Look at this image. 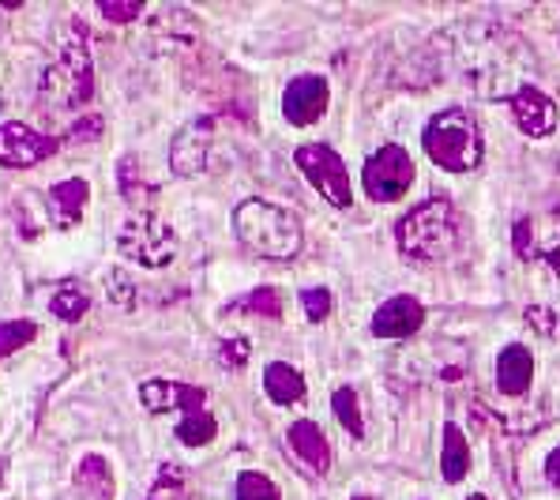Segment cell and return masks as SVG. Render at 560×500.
<instances>
[{
	"instance_id": "cell-13",
	"label": "cell",
	"mask_w": 560,
	"mask_h": 500,
	"mask_svg": "<svg viewBox=\"0 0 560 500\" xmlns=\"http://www.w3.org/2000/svg\"><path fill=\"white\" fill-rule=\"evenodd\" d=\"M140 403L151 414H196L207 410V392L196 384H180V381H143L140 384Z\"/></svg>"
},
{
	"instance_id": "cell-34",
	"label": "cell",
	"mask_w": 560,
	"mask_h": 500,
	"mask_svg": "<svg viewBox=\"0 0 560 500\" xmlns=\"http://www.w3.org/2000/svg\"><path fill=\"white\" fill-rule=\"evenodd\" d=\"M541 260H546V264H549V271H553L557 279H560V241H557L553 248H546V253H541Z\"/></svg>"
},
{
	"instance_id": "cell-24",
	"label": "cell",
	"mask_w": 560,
	"mask_h": 500,
	"mask_svg": "<svg viewBox=\"0 0 560 500\" xmlns=\"http://www.w3.org/2000/svg\"><path fill=\"white\" fill-rule=\"evenodd\" d=\"M331 410H335L339 426L347 429L350 437H365V421H361V403H358V392H354V387H350V384L335 387Z\"/></svg>"
},
{
	"instance_id": "cell-14",
	"label": "cell",
	"mask_w": 560,
	"mask_h": 500,
	"mask_svg": "<svg viewBox=\"0 0 560 500\" xmlns=\"http://www.w3.org/2000/svg\"><path fill=\"white\" fill-rule=\"evenodd\" d=\"M287 444H290V455H294L313 478H324V474L331 470V444H327L324 429L316 426L313 418L294 421V426L287 429Z\"/></svg>"
},
{
	"instance_id": "cell-2",
	"label": "cell",
	"mask_w": 560,
	"mask_h": 500,
	"mask_svg": "<svg viewBox=\"0 0 560 500\" xmlns=\"http://www.w3.org/2000/svg\"><path fill=\"white\" fill-rule=\"evenodd\" d=\"M234 234L248 253L264 260H294L305 241V226L294 211L267 200H245L234 211Z\"/></svg>"
},
{
	"instance_id": "cell-33",
	"label": "cell",
	"mask_w": 560,
	"mask_h": 500,
	"mask_svg": "<svg viewBox=\"0 0 560 500\" xmlns=\"http://www.w3.org/2000/svg\"><path fill=\"white\" fill-rule=\"evenodd\" d=\"M546 478L553 481V486H560V444L549 452V460H546Z\"/></svg>"
},
{
	"instance_id": "cell-35",
	"label": "cell",
	"mask_w": 560,
	"mask_h": 500,
	"mask_svg": "<svg viewBox=\"0 0 560 500\" xmlns=\"http://www.w3.org/2000/svg\"><path fill=\"white\" fill-rule=\"evenodd\" d=\"M467 500H489V497H481V493H474V497H467Z\"/></svg>"
},
{
	"instance_id": "cell-3",
	"label": "cell",
	"mask_w": 560,
	"mask_h": 500,
	"mask_svg": "<svg viewBox=\"0 0 560 500\" xmlns=\"http://www.w3.org/2000/svg\"><path fill=\"white\" fill-rule=\"evenodd\" d=\"M75 34L65 42L60 57L46 68L42 75V106L54 114H68L80 109L94 98V65L88 49V27L80 31V23L72 27Z\"/></svg>"
},
{
	"instance_id": "cell-32",
	"label": "cell",
	"mask_w": 560,
	"mask_h": 500,
	"mask_svg": "<svg viewBox=\"0 0 560 500\" xmlns=\"http://www.w3.org/2000/svg\"><path fill=\"white\" fill-rule=\"evenodd\" d=\"M106 290H109V298H114L117 301V305H132V301H136V290L132 287H128V282L125 279H120V275L114 271V275H109V279H106Z\"/></svg>"
},
{
	"instance_id": "cell-26",
	"label": "cell",
	"mask_w": 560,
	"mask_h": 500,
	"mask_svg": "<svg viewBox=\"0 0 560 500\" xmlns=\"http://www.w3.org/2000/svg\"><path fill=\"white\" fill-rule=\"evenodd\" d=\"M34 339H38V324L34 321H4L0 324V361L12 358L15 350H23Z\"/></svg>"
},
{
	"instance_id": "cell-10",
	"label": "cell",
	"mask_w": 560,
	"mask_h": 500,
	"mask_svg": "<svg viewBox=\"0 0 560 500\" xmlns=\"http://www.w3.org/2000/svg\"><path fill=\"white\" fill-rule=\"evenodd\" d=\"M508 109H512L520 132L530 136V140L557 132V102L541 88H534V83H523L520 91L508 94Z\"/></svg>"
},
{
	"instance_id": "cell-11",
	"label": "cell",
	"mask_w": 560,
	"mask_h": 500,
	"mask_svg": "<svg viewBox=\"0 0 560 500\" xmlns=\"http://www.w3.org/2000/svg\"><path fill=\"white\" fill-rule=\"evenodd\" d=\"M211 143H214V125L211 117H196L174 136V148H170V166L177 177H196L207 170L211 159Z\"/></svg>"
},
{
	"instance_id": "cell-31",
	"label": "cell",
	"mask_w": 560,
	"mask_h": 500,
	"mask_svg": "<svg viewBox=\"0 0 560 500\" xmlns=\"http://www.w3.org/2000/svg\"><path fill=\"white\" fill-rule=\"evenodd\" d=\"M98 12L109 23H132L143 15V0H128V4H120V0H98Z\"/></svg>"
},
{
	"instance_id": "cell-36",
	"label": "cell",
	"mask_w": 560,
	"mask_h": 500,
	"mask_svg": "<svg viewBox=\"0 0 560 500\" xmlns=\"http://www.w3.org/2000/svg\"><path fill=\"white\" fill-rule=\"evenodd\" d=\"M354 500H373V497H354Z\"/></svg>"
},
{
	"instance_id": "cell-9",
	"label": "cell",
	"mask_w": 560,
	"mask_h": 500,
	"mask_svg": "<svg viewBox=\"0 0 560 500\" xmlns=\"http://www.w3.org/2000/svg\"><path fill=\"white\" fill-rule=\"evenodd\" d=\"M327 102H331V88L324 75H298L282 91V117L294 128L316 125L327 114Z\"/></svg>"
},
{
	"instance_id": "cell-20",
	"label": "cell",
	"mask_w": 560,
	"mask_h": 500,
	"mask_svg": "<svg viewBox=\"0 0 560 500\" xmlns=\"http://www.w3.org/2000/svg\"><path fill=\"white\" fill-rule=\"evenodd\" d=\"M148 500H203V493H200V486H196L192 470L177 467V463H166V467H159V474H154Z\"/></svg>"
},
{
	"instance_id": "cell-5",
	"label": "cell",
	"mask_w": 560,
	"mask_h": 500,
	"mask_svg": "<svg viewBox=\"0 0 560 500\" xmlns=\"http://www.w3.org/2000/svg\"><path fill=\"white\" fill-rule=\"evenodd\" d=\"M117 248H120V256H128L132 264L162 271V267H170L177 256V234L154 211H132L117 234Z\"/></svg>"
},
{
	"instance_id": "cell-1",
	"label": "cell",
	"mask_w": 560,
	"mask_h": 500,
	"mask_svg": "<svg viewBox=\"0 0 560 500\" xmlns=\"http://www.w3.org/2000/svg\"><path fill=\"white\" fill-rule=\"evenodd\" d=\"M395 241L407 260L418 264H441L459 248V214L444 196H429L410 214H402L395 226Z\"/></svg>"
},
{
	"instance_id": "cell-23",
	"label": "cell",
	"mask_w": 560,
	"mask_h": 500,
	"mask_svg": "<svg viewBox=\"0 0 560 500\" xmlns=\"http://www.w3.org/2000/svg\"><path fill=\"white\" fill-rule=\"evenodd\" d=\"M88 309H91V298H88V290L83 287H60L54 290V298H49V313L57 316V321H65V324H75V321H83L88 316Z\"/></svg>"
},
{
	"instance_id": "cell-25",
	"label": "cell",
	"mask_w": 560,
	"mask_h": 500,
	"mask_svg": "<svg viewBox=\"0 0 560 500\" xmlns=\"http://www.w3.org/2000/svg\"><path fill=\"white\" fill-rule=\"evenodd\" d=\"M234 500H279V486L264 470H241L234 481Z\"/></svg>"
},
{
	"instance_id": "cell-29",
	"label": "cell",
	"mask_w": 560,
	"mask_h": 500,
	"mask_svg": "<svg viewBox=\"0 0 560 500\" xmlns=\"http://www.w3.org/2000/svg\"><path fill=\"white\" fill-rule=\"evenodd\" d=\"M248 353H253V347H248V339H241V335H234V339H222L219 350H214V358H219L222 369H245L248 365Z\"/></svg>"
},
{
	"instance_id": "cell-30",
	"label": "cell",
	"mask_w": 560,
	"mask_h": 500,
	"mask_svg": "<svg viewBox=\"0 0 560 500\" xmlns=\"http://www.w3.org/2000/svg\"><path fill=\"white\" fill-rule=\"evenodd\" d=\"M512 245H515V256H520L523 264L541 260V248H538V241H534V234H530V222H527V219L515 222V230H512Z\"/></svg>"
},
{
	"instance_id": "cell-18",
	"label": "cell",
	"mask_w": 560,
	"mask_h": 500,
	"mask_svg": "<svg viewBox=\"0 0 560 500\" xmlns=\"http://www.w3.org/2000/svg\"><path fill=\"white\" fill-rule=\"evenodd\" d=\"M264 392H267V399L279 403V407H294V403H305L308 387H305V376H301L294 365L271 361V365L264 369Z\"/></svg>"
},
{
	"instance_id": "cell-6",
	"label": "cell",
	"mask_w": 560,
	"mask_h": 500,
	"mask_svg": "<svg viewBox=\"0 0 560 500\" xmlns=\"http://www.w3.org/2000/svg\"><path fill=\"white\" fill-rule=\"evenodd\" d=\"M294 166L331 207L347 211L354 204V185H350L347 162L339 159V151L327 148V143H301L294 151Z\"/></svg>"
},
{
	"instance_id": "cell-8",
	"label": "cell",
	"mask_w": 560,
	"mask_h": 500,
	"mask_svg": "<svg viewBox=\"0 0 560 500\" xmlns=\"http://www.w3.org/2000/svg\"><path fill=\"white\" fill-rule=\"evenodd\" d=\"M57 151V136H46L31 125H20V120H4L0 125V166L4 170H31L38 162L54 159Z\"/></svg>"
},
{
	"instance_id": "cell-12",
	"label": "cell",
	"mask_w": 560,
	"mask_h": 500,
	"mask_svg": "<svg viewBox=\"0 0 560 500\" xmlns=\"http://www.w3.org/2000/svg\"><path fill=\"white\" fill-rule=\"evenodd\" d=\"M421 324H425V305L413 294H395L373 313L369 332L376 339H410V335L421 332Z\"/></svg>"
},
{
	"instance_id": "cell-19",
	"label": "cell",
	"mask_w": 560,
	"mask_h": 500,
	"mask_svg": "<svg viewBox=\"0 0 560 500\" xmlns=\"http://www.w3.org/2000/svg\"><path fill=\"white\" fill-rule=\"evenodd\" d=\"M441 474H444L447 486H459V481L470 474V444L455 421H447L444 437H441Z\"/></svg>"
},
{
	"instance_id": "cell-4",
	"label": "cell",
	"mask_w": 560,
	"mask_h": 500,
	"mask_svg": "<svg viewBox=\"0 0 560 500\" xmlns=\"http://www.w3.org/2000/svg\"><path fill=\"white\" fill-rule=\"evenodd\" d=\"M421 151L429 154L436 170L447 174H470L481 162L486 140H481V128L467 109H444L425 125L421 132Z\"/></svg>"
},
{
	"instance_id": "cell-15",
	"label": "cell",
	"mask_w": 560,
	"mask_h": 500,
	"mask_svg": "<svg viewBox=\"0 0 560 500\" xmlns=\"http://www.w3.org/2000/svg\"><path fill=\"white\" fill-rule=\"evenodd\" d=\"M46 200H49V222L57 230H72L83 219V207L91 200V185L83 177H65L49 188Z\"/></svg>"
},
{
	"instance_id": "cell-28",
	"label": "cell",
	"mask_w": 560,
	"mask_h": 500,
	"mask_svg": "<svg viewBox=\"0 0 560 500\" xmlns=\"http://www.w3.org/2000/svg\"><path fill=\"white\" fill-rule=\"evenodd\" d=\"M301 309H305L308 324H324L327 316H331V290H324V287L301 290Z\"/></svg>"
},
{
	"instance_id": "cell-17",
	"label": "cell",
	"mask_w": 560,
	"mask_h": 500,
	"mask_svg": "<svg viewBox=\"0 0 560 500\" xmlns=\"http://www.w3.org/2000/svg\"><path fill=\"white\" fill-rule=\"evenodd\" d=\"M68 500H114V474H109L102 455H88V460L75 467Z\"/></svg>"
},
{
	"instance_id": "cell-27",
	"label": "cell",
	"mask_w": 560,
	"mask_h": 500,
	"mask_svg": "<svg viewBox=\"0 0 560 500\" xmlns=\"http://www.w3.org/2000/svg\"><path fill=\"white\" fill-rule=\"evenodd\" d=\"M523 324H527L530 332H538L541 339H557L560 335V316L549 305H538V301L523 309Z\"/></svg>"
},
{
	"instance_id": "cell-22",
	"label": "cell",
	"mask_w": 560,
	"mask_h": 500,
	"mask_svg": "<svg viewBox=\"0 0 560 500\" xmlns=\"http://www.w3.org/2000/svg\"><path fill=\"white\" fill-rule=\"evenodd\" d=\"M219 437V421H214L211 410H196V414H185L177 421V441L185 447H203Z\"/></svg>"
},
{
	"instance_id": "cell-7",
	"label": "cell",
	"mask_w": 560,
	"mask_h": 500,
	"mask_svg": "<svg viewBox=\"0 0 560 500\" xmlns=\"http://www.w3.org/2000/svg\"><path fill=\"white\" fill-rule=\"evenodd\" d=\"M413 177H418L413 159L407 148H399V143H387V148L373 151L365 162V170H361V185H365V196L373 204L402 200V196L410 193Z\"/></svg>"
},
{
	"instance_id": "cell-16",
	"label": "cell",
	"mask_w": 560,
	"mask_h": 500,
	"mask_svg": "<svg viewBox=\"0 0 560 500\" xmlns=\"http://www.w3.org/2000/svg\"><path fill=\"white\" fill-rule=\"evenodd\" d=\"M530 381H534L530 350L523 347V342H512V347H504L501 358H497V392L520 399V395L530 392Z\"/></svg>"
},
{
	"instance_id": "cell-21",
	"label": "cell",
	"mask_w": 560,
	"mask_h": 500,
	"mask_svg": "<svg viewBox=\"0 0 560 500\" xmlns=\"http://www.w3.org/2000/svg\"><path fill=\"white\" fill-rule=\"evenodd\" d=\"M226 313H248V316H267V321H279L282 316V294L275 287H256L245 298H237L234 305H226Z\"/></svg>"
}]
</instances>
